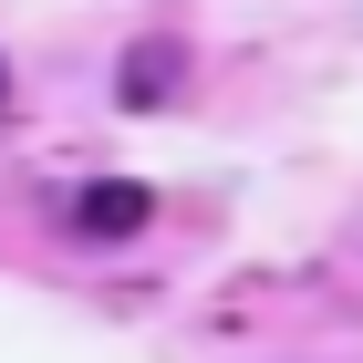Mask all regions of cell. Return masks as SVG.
<instances>
[{"label": "cell", "mask_w": 363, "mask_h": 363, "mask_svg": "<svg viewBox=\"0 0 363 363\" xmlns=\"http://www.w3.org/2000/svg\"><path fill=\"white\" fill-rule=\"evenodd\" d=\"M145 208H156L145 187H84V197H73V239H135Z\"/></svg>", "instance_id": "cell-1"}]
</instances>
